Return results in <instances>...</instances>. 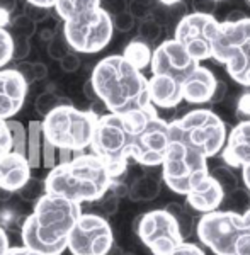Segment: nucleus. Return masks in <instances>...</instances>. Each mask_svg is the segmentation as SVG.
Listing matches in <instances>:
<instances>
[{
  "label": "nucleus",
  "mask_w": 250,
  "mask_h": 255,
  "mask_svg": "<svg viewBox=\"0 0 250 255\" xmlns=\"http://www.w3.org/2000/svg\"><path fill=\"white\" fill-rule=\"evenodd\" d=\"M169 143V123L150 104L128 114H102L90 151L108 165L114 180H120L128 170L129 160L145 168L162 167Z\"/></svg>",
  "instance_id": "obj_1"
},
{
  "label": "nucleus",
  "mask_w": 250,
  "mask_h": 255,
  "mask_svg": "<svg viewBox=\"0 0 250 255\" xmlns=\"http://www.w3.org/2000/svg\"><path fill=\"white\" fill-rule=\"evenodd\" d=\"M82 215L80 204L61 196L44 194L20 228L22 247L44 255H61L68 250V237Z\"/></svg>",
  "instance_id": "obj_2"
},
{
  "label": "nucleus",
  "mask_w": 250,
  "mask_h": 255,
  "mask_svg": "<svg viewBox=\"0 0 250 255\" xmlns=\"http://www.w3.org/2000/svg\"><path fill=\"white\" fill-rule=\"evenodd\" d=\"M96 94L111 114H128L151 104L148 79L123 55L102 58L90 75Z\"/></svg>",
  "instance_id": "obj_3"
},
{
  "label": "nucleus",
  "mask_w": 250,
  "mask_h": 255,
  "mask_svg": "<svg viewBox=\"0 0 250 255\" xmlns=\"http://www.w3.org/2000/svg\"><path fill=\"white\" fill-rule=\"evenodd\" d=\"M108 165L90 153H82L68 163H58L44 177L46 194L61 196L77 204L97 203L113 186Z\"/></svg>",
  "instance_id": "obj_4"
},
{
  "label": "nucleus",
  "mask_w": 250,
  "mask_h": 255,
  "mask_svg": "<svg viewBox=\"0 0 250 255\" xmlns=\"http://www.w3.org/2000/svg\"><path fill=\"white\" fill-rule=\"evenodd\" d=\"M170 141L179 143L189 153L213 158L227 145V125L211 109H194L169 123Z\"/></svg>",
  "instance_id": "obj_5"
},
{
  "label": "nucleus",
  "mask_w": 250,
  "mask_h": 255,
  "mask_svg": "<svg viewBox=\"0 0 250 255\" xmlns=\"http://www.w3.org/2000/svg\"><path fill=\"white\" fill-rule=\"evenodd\" d=\"M101 114L80 111L72 104L56 108L43 119V134L58 150L85 151L92 145Z\"/></svg>",
  "instance_id": "obj_6"
},
{
  "label": "nucleus",
  "mask_w": 250,
  "mask_h": 255,
  "mask_svg": "<svg viewBox=\"0 0 250 255\" xmlns=\"http://www.w3.org/2000/svg\"><path fill=\"white\" fill-rule=\"evenodd\" d=\"M213 60L225 65L232 80L250 89V17L220 22L213 44Z\"/></svg>",
  "instance_id": "obj_7"
},
{
  "label": "nucleus",
  "mask_w": 250,
  "mask_h": 255,
  "mask_svg": "<svg viewBox=\"0 0 250 255\" xmlns=\"http://www.w3.org/2000/svg\"><path fill=\"white\" fill-rule=\"evenodd\" d=\"M208 175V158L189 153L175 141L169 143L162 163V180L172 192L187 196Z\"/></svg>",
  "instance_id": "obj_8"
},
{
  "label": "nucleus",
  "mask_w": 250,
  "mask_h": 255,
  "mask_svg": "<svg viewBox=\"0 0 250 255\" xmlns=\"http://www.w3.org/2000/svg\"><path fill=\"white\" fill-rule=\"evenodd\" d=\"M61 31L70 44L72 51L92 55V53L102 51L111 43L114 24L113 17L101 7L97 12L84 19L63 22Z\"/></svg>",
  "instance_id": "obj_9"
},
{
  "label": "nucleus",
  "mask_w": 250,
  "mask_h": 255,
  "mask_svg": "<svg viewBox=\"0 0 250 255\" xmlns=\"http://www.w3.org/2000/svg\"><path fill=\"white\" fill-rule=\"evenodd\" d=\"M134 232L153 255H167L184 244L175 218L163 209H153L134 220Z\"/></svg>",
  "instance_id": "obj_10"
},
{
  "label": "nucleus",
  "mask_w": 250,
  "mask_h": 255,
  "mask_svg": "<svg viewBox=\"0 0 250 255\" xmlns=\"http://www.w3.org/2000/svg\"><path fill=\"white\" fill-rule=\"evenodd\" d=\"M242 228L244 215L225 209L201 216L196 226V235L215 255H232Z\"/></svg>",
  "instance_id": "obj_11"
},
{
  "label": "nucleus",
  "mask_w": 250,
  "mask_h": 255,
  "mask_svg": "<svg viewBox=\"0 0 250 255\" xmlns=\"http://www.w3.org/2000/svg\"><path fill=\"white\" fill-rule=\"evenodd\" d=\"M114 249V235L108 218L87 213L82 215L68 237L72 255H109Z\"/></svg>",
  "instance_id": "obj_12"
},
{
  "label": "nucleus",
  "mask_w": 250,
  "mask_h": 255,
  "mask_svg": "<svg viewBox=\"0 0 250 255\" xmlns=\"http://www.w3.org/2000/svg\"><path fill=\"white\" fill-rule=\"evenodd\" d=\"M220 22L215 15L189 12L174 29V39H177L187 53L199 63L213 58V44L218 36Z\"/></svg>",
  "instance_id": "obj_13"
},
{
  "label": "nucleus",
  "mask_w": 250,
  "mask_h": 255,
  "mask_svg": "<svg viewBox=\"0 0 250 255\" xmlns=\"http://www.w3.org/2000/svg\"><path fill=\"white\" fill-rule=\"evenodd\" d=\"M199 61L187 53L177 39H165L153 49L151 56V75H167L184 84L187 77L199 67Z\"/></svg>",
  "instance_id": "obj_14"
},
{
  "label": "nucleus",
  "mask_w": 250,
  "mask_h": 255,
  "mask_svg": "<svg viewBox=\"0 0 250 255\" xmlns=\"http://www.w3.org/2000/svg\"><path fill=\"white\" fill-rule=\"evenodd\" d=\"M29 84L15 68L0 70V119L9 121L26 104Z\"/></svg>",
  "instance_id": "obj_15"
},
{
  "label": "nucleus",
  "mask_w": 250,
  "mask_h": 255,
  "mask_svg": "<svg viewBox=\"0 0 250 255\" xmlns=\"http://www.w3.org/2000/svg\"><path fill=\"white\" fill-rule=\"evenodd\" d=\"M221 160L230 168H244L250 165V118L233 126L221 151Z\"/></svg>",
  "instance_id": "obj_16"
},
{
  "label": "nucleus",
  "mask_w": 250,
  "mask_h": 255,
  "mask_svg": "<svg viewBox=\"0 0 250 255\" xmlns=\"http://www.w3.org/2000/svg\"><path fill=\"white\" fill-rule=\"evenodd\" d=\"M220 79L210 68L199 65L182 84L184 101L191 104H213L216 89H218Z\"/></svg>",
  "instance_id": "obj_17"
},
{
  "label": "nucleus",
  "mask_w": 250,
  "mask_h": 255,
  "mask_svg": "<svg viewBox=\"0 0 250 255\" xmlns=\"http://www.w3.org/2000/svg\"><path fill=\"white\" fill-rule=\"evenodd\" d=\"M31 165L20 153L10 151L0 158V191L19 192L31 179Z\"/></svg>",
  "instance_id": "obj_18"
},
{
  "label": "nucleus",
  "mask_w": 250,
  "mask_h": 255,
  "mask_svg": "<svg viewBox=\"0 0 250 255\" xmlns=\"http://www.w3.org/2000/svg\"><path fill=\"white\" fill-rule=\"evenodd\" d=\"M225 196H227V192L218 184V180L213 179L210 174L204 180H201L198 186L192 187V191L186 196V199L187 206L192 211L208 215V213L218 211V208L225 201Z\"/></svg>",
  "instance_id": "obj_19"
},
{
  "label": "nucleus",
  "mask_w": 250,
  "mask_h": 255,
  "mask_svg": "<svg viewBox=\"0 0 250 255\" xmlns=\"http://www.w3.org/2000/svg\"><path fill=\"white\" fill-rule=\"evenodd\" d=\"M150 101L155 108L174 109L184 101L182 84L167 75H151L148 79Z\"/></svg>",
  "instance_id": "obj_20"
},
{
  "label": "nucleus",
  "mask_w": 250,
  "mask_h": 255,
  "mask_svg": "<svg viewBox=\"0 0 250 255\" xmlns=\"http://www.w3.org/2000/svg\"><path fill=\"white\" fill-rule=\"evenodd\" d=\"M162 191V174L157 175L155 172L145 170V174L133 179L129 184L128 197L133 203H150L157 199Z\"/></svg>",
  "instance_id": "obj_21"
},
{
  "label": "nucleus",
  "mask_w": 250,
  "mask_h": 255,
  "mask_svg": "<svg viewBox=\"0 0 250 255\" xmlns=\"http://www.w3.org/2000/svg\"><path fill=\"white\" fill-rule=\"evenodd\" d=\"M102 7L101 0H58L55 10L63 22L84 19Z\"/></svg>",
  "instance_id": "obj_22"
},
{
  "label": "nucleus",
  "mask_w": 250,
  "mask_h": 255,
  "mask_svg": "<svg viewBox=\"0 0 250 255\" xmlns=\"http://www.w3.org/2000/svg\"><path fill=\"white\" fill-rule=\"evenodd\" d=\"M27 162L31 168L43 167V121H29L27 125Z\"/></svg>",
  "instance_id": "obj_23"
},
{
  "label": "nucleus",
  "mask_w": 250,
  "mask_h": 255,
  "mask_svg": "<svg viewBox=\"0 0 250 255\" xmlns=\"http://www.w3.org/2000/svg\"><path fill=\"white\" fill-rule=\"evenodd\" d=\"M123 56H125V58L128 60L134 68H138L140 72H143L146 67H150L151 65L153 51H151L148 43L141 41L140 38H134L126 44L125 51H123Z\"/></svg>",
  "instance_id": "obj_24"
},
{
  "label": "nucleus",
  "mask_w": 250,
  "mask_h": 255,
  "mask_svg": "<svg viewBox=\"0 0 250 255\" xmlns=\"http://www.w3.org/2000/svg\"><path fill=\"white\" fill-rule=\"evenodd\" d=\"M187 14H189V12H187V5L184 3V0H180L177 3H172V5H165V3L157 2L153 12H151V17L157 20L162 27L174 24V29H175V26H177Z\"/></svg>",
  "instance_id": "obj_25"
},
{
  "label": "nucleus",
  "mask_w": 250,
  "mask_h": 255,
  "mask_svg": "<svg viewBox=\"0 0 250 255\" xmlns=\"http://www.w3.org/2000/svg\"><path fill=\"white\" fill-rule=\"evenodd\" d=\"M165 209L175 218V221H177V225H179V230H180V235L184 237V240L194 235V230L198 225L194 223V218H192V213L189 211V208L182 206L180 203H169L165 206Z\"/></svg>",
  "instance_id": "obj_26"
},
{
  "label": "nucleus",
  "mask_w": 250,
  "mask_h": 255,
  "mask_svg": "<svg viewBox=\"0 0 250 255\" xmlns=\"http://www.w3.org/2000/svg\"><path fill=\"white\" fill-rule=\"evenodd\" d=\"M7 126H9L10 136H12V151L24 155L27 158V138H29L27 126H24L22 123L15 121V119H9Z\"/></svg>",
  "instance_id": "obj_27"
},
{
  "label": "nucleus",
  "mask_w": 250,
  "mask_h": 255,
  "mask_svg": "<svg viewBox=\"0 0 250 255\" xmlns=\"http://www.w3.org/2000/svg\"><path fill=\"white\" fill-rule=\"evenodd\" d=\"M20 75L26 79L27 84H34V82H39L43 79H46L48 77V68L44 63H41V61H19L17 65L14 67Z\"/></svg>",
  "instance_id": "obj_28"
},
{
  "label": "nucleus",
  "mask_w": 250,
  "mask_h": 255,
  "mask_svg": "<svg viewBox=\"0 0 250 255\" xmlns=\"http://www.w3.org/2000/svg\"><path fill=\"white\" fill-rule=\"evenodd\" d=\"M65 104H70V102L65 101V99H61L58 94H55L53 90H44L43 94H39V96L36 97L34 109H36V113H39L41 116L46 118L48 114L53 113L56 108L65 106Z\"/></svg>",
  "instance_id": "obj_29"
},
{
  "label": "nucleus",
  "mask_w": 250,
  "mask_h": 255,
  "mask_svg": "<svg viewBox=\"0 0 250 255\" xmlns=\"http://www.w3.org/2000/svg\"><path fill=\"white\" fill-rule=\"evenodd\" d=\"M17 206H5L0 209V226H2L3 230H10V232H14V230H19L22 228L24 221H26L27 216H24L22 213H19L17 209H15Z\"/></svg>",
  "instance_id": "obj_30"
},
{
  "label": "nucleus",
  "mask_w": 250,
  "mask_h": 255,
  "mask_svg": "<svg viewBox=\"0 0 250 255\" xmlns=\"http://www.w3.org/2000/svg\"><path fill=\"white\" fill-rule=\"evenodd\" d=\"M163 27L157 22L153 17H148L145 20H140L138 24V38L148 44H153L160 39Z\"/></svg>",
  "instance_id": "obj_31"
},
{
  "label": "nucleus",
  "mask_w": 250,
  "mask_h": 255,
  "mask_svg": "<svg viewBox=\"0 0 250 255\" xmlns=\"http://www.w3.org/2000/svg\"><path fill=\"white\" fill-rule=\"evenodd\" d=\"M211 177L215 180H218V184L221 187H223V191L227 192H232L235 191L237 187H239V184H237V177L233 174V170L230 167H227L223 163V165H216L215 168H211L210 170Z\"/></svg>",
  "instance_id": "obj_32"
},
{
  "label": "nucleus",
  "mask_w": 250,
  "mask_h": 255,
  "mask_svg": "<svg viewBox=\"0 0 250 255\" xmlns=\"http://www.w3.org/2000/svg\"><path fill=\"white\" fill-rule=\"evenodd\" d=\"M19 197L26 203H38V201L46 194V187H44V180H39L36 177H31L29 182L26 184L20 191L17 192Z\"/></svg>",
  "instance_id": "obj_33"
},
{
  "label": "nucleus",
  "mask_w": 250,
  "mask_h": 255,
  "mask_svg": "<svg viewBox=\"0 0 250 255\" xmlns=\"http://www.w3.org/2000/svg\"><path fill=\"white\" fill-rule=\"evenodd\" d=\"M68 53H72V48H70V44H68L67 38H65L63 31L60 29L50 41H48V55H50L53 60L61 61Z\"/></svg>",
  "instance_id": "obj_34"
},
{
  "label": "nucleus",
  "mask_w": 250,
  "mask_h": 255,
  "mask_svg": "<svg viewBox=\"0 0 250 255\" xmlns=\"http://www.w3.org/2000/svg\"><path fill=\"white\" fill-rule=\"evenodd\" d=\"M242 215H244V228L237 238L232 255H250V208L245 209Z\"/></svg>",
  "instance_id": "obj_35"
},
{
  "label": "nucleus",
  "mask_w": 250,
  "mask_h": 255,
  "mask_svg": "<svg viewBox=\"0 0 250 255\" xmlns=\"http://www.w3.org/2000/svg\"><path fill=\"white\" fill-rule=\"evenodd\" d=\"M14 60V36L7 27H0V70Z\"/></svg>",
  "instance_id": "obj_36"
},
{
  "label": "nucleus",
  "mask_w": 250,
  "mask_h": 255,
  "mask_svg": "<svg viewBox=\"0 0 250 255\" xmlns=\"http://www.w3.org/2000/svg\"><path fill=\"white\" fill-rule=\"evenodd\" d=\"M157 2L158 0H129L128 10L134 19L145 20L151 17V12H153Z\"/></svg>",
  "instance_id": "obj_37"
},
{
  "label": "nucleus",
  "mask_w": 250,
  "mask_h": 255,
  "mask_svg": "<svg viewBox=\"0 0 250 255\" xmlns=\"http://www.w3.org/2000/svg\"><path fill=\"white\" fill-rule=\"evenodd\" d=\"M36 26L38 24L34 22L32 19L27 17L26 14H20L17 17L12 19L10 27H12V34H19V36H26V38H31L36 31Z\"/></svg>",
  "instance_id": "obj_38"
},
{
  "label": "nucleus",
  "mask_w": 250,
  "mask_h": 255,
  "mask_svg": "<svg viewBox=\"0 0 250 255\" xmlns=\"http://www.w3.org/2000/svg\"><path fill=\"white\" fill-rule=\"evenodd\" d=\"M250 192L247 191V189H240V187H237L235 191H232V192H228L227 196H225V201L227 203H230L228 206L230 208H245V209H249V203H250ZM223 201V203H225Z\"/></svg>",
  "instance_id": "obj_39"
},
{
  "label": "nucleus",
  "mask_w": 250,
  "mask_h": 255,
  "mask_svg": "<svg viewBox=\"0 0 250 255\" xmlns=\"http://www.w3.org/2000/svg\"><path fill=\"white\" fill-rule=\"evenodd\" d=\"M97 203H99V209H101V213H102L101 216L109 218V216H113L114 213L118 211V206H120V197H118V196L114 194V192L109 189L108 194L102 197V199L97 201Z\"/></svg>",
  "instance_id": "obj_40"
},
{
  "label": "nucleus",
  "mask_w": 250,
  "mask_h": 255,
  "mask_svg": "<svg viewBox=\"0 0 250 255\" xmlns=\"http://www.w3.org/2000/svg\"><path fill=\"white\" fill-rule=\"evenodd\" d=\"M56 158H58V148L44 138V141H43V168L53 170V168L58 165V163H56Z\"/></svg>",
  "instance_id": "obj_41"
},
{
  "label": "nucleus",
  "mask_w": 250,
  "mask_h": 255,
  "mask_svg": "<svg viewBox=\"0 0 250 255\" xmlns=\"http://www.w3.org/2000/svg\"><path fill=\"white\" fill-rule=\"evenodd\" d=\"M14 36V60H20L24 61V58H27L31 51V44L29 39L26 36H19V34H12Z\"/></svg>",
  "instance_id": "obj_42"
},
{
  "label": "nucleus",
  "mask_w": 250,
  "mask_h": 255,
  "mask_svg": "<svg viewBox=\"0 0 250 255\" xmlns=\"http://www.w3.org/2000/svg\"><path fill=\"white\" fill-rule=\"evenodd\" d=\"M10 151H12V136H10L9 126H7V121L0 119V158L5 157Z\"/></svg>",
  "instance_id": "obj_43"
},
{
  "label": "nucleus",
  "mask_w": 250,
  "mask_h": 255,
  "mask_svg": "<svg viewBox=\"0 0 250 255\" xmlns=\"http://www.w3.org/2000/svg\"><path fill=\"white\" fill-rule=\"evenodd\" d=\"M113 24H114V31H120V32H129L133 31L134 24H136V19L128 12L125 14H120L116 17H113Z\"/></svg>",
  "instance_id": "obj_44"
},
{
  "label": "nucleus",
  "mask_w": 250,
  "mask_h": 255,
  "mask_svg": "<svg viewBox=\"0 0 250 255\" xmlns=\"http://www.w3.org/2000/svg\"><path fill=\"white\" fill-rule=\"evenodd\" d=\"M102 2V9H104L111 17H116L120 14L128 12V3L126 0H101Z\"/></svg>",
  "instance_id": "obj_45"
},
{
  "label": "nucleus",
  "mask_w": 250,
  "mask_h": 255,
  "mask_svg": "<svg viewBox=\"0 0 250 255\" xmlns=\"http://www.w3.org/2000/svg\"><path fill=\"white\" fill-rule=\"evenodd\" d=\"M15 10V0H0V27L10 26V14Z\"/></svg>",
  "instance_id": "obj_46"
},
{
  "label": "nucleus",
  "mask_w": 250,
  "mask_h": 255,
  "mask_svg": "<svg viewBox=\"0 0 250 255\" xmlns=\"http://www.w3.org/2000/svg\"><path fill=\"white\" fill-rule=\"evenodd\" d=\"M235 114L240 118V121H245V119L250 118V90L245 94H242L240 99L237 101Z\"/></svg>",
  "instance_id": "obj_47"
},
{
  "label": "nucleus",
  "mask_w": 250,
  "mask_h": 255,
  "mask_svg": "<svg viewBox=\"0 0 250 255\" xmlns=\"http://www.w3.org/2000/svg\"><path fill=\"white\" fill-rule=\"evenodd\" d=\"M50 10L51 9H43V7H36V5H29V3H27L24 14H26L29 19L34 20L36 24H41L43 20H46L50 17Z\"/></svg>",
  "instance_id": "obj_48"
},
{
  "label": "nucleus",
  "mask_w": 250,
  "mask_h": 255,
  "mask_svg": "<svg viewBox=\"0 0 250 255\" xmlns=\"http://www.w3.org/2000/svg\"><path fill=\"white\" fill-rule=\"evenodd\" d=\"M60 67H61V70H63V72H67V73L77 72V70H79V67H80L79 53H75V51L68 53V55L60 61Z\"/></svg>",
  "instance_id": "obj_49"
},
{
  "label": "nucleus",
  "mask_w": 250,
  "mask_h": 255,
  "mask_svg": "<svg viewBox=\"0 0 250 255\" xmlns=\"http://www.w3.org/2000/svg\"><path fill=\"white\" fill-rule=\"evenodd\" d=\"M216 5H218V3H216L215 0H192V12L213 15L216 10Z\"/></svg>",
  "instance_id": "obj_50"
},
{
  "label": "nucleus",
  "mask_w": 250,
  "mask_h": 255,
  "mask_svg": "<svg viewBox=\"0 0 250 255\" xmlns=\"http://www.w3.org/2000/svg\"><path fill=\"white\" fill-rule=\"evenodd\" d=\"M167 255H206V254H204L203 249H199V245L187 244V242H184V244L179 245L177 249L174 250V252H170V254H167Z\"/></svg>",
  "instance_id": "obj_51"
},
{
  "label": "nucleus",
  "mask_w": 250,
  "mask_h": 255,
  "mask_svg": "<svg viewBox=\"0 0 250 255\" xmlns=\"http://www.w3.org/2000/svg\"><path fill=\"white\" fill-rule=\"evenodd\" d=\"M10 249L12 247H10V242H9V235H7L5 230L0 226V255H7Z\"/></svg>",
  "instance_id": "obj_52"
},
{
  "label": "nucleus",
  "mask_w": 250,
  "mask_h": 255,
  "mask_svg": "<svg viewBox=\"0 0 250 255\" xmlns=\"http://www.w3.org/2000/svg\"><path fill=\"white\" fill-rule=\"evenodd\" d=\"M84 96L87 97L89 101H92V102H101L99 97H97V94H96V89H94L92 82H90V79L84 84Z\"/></svg>",
  "instance_id": "obj_53"
},
{
  "label": "nucleus",
  "mask_w": 250,
  "mask_h": 255,
  "mask_svg": "<svg viewBox=\"0 0 250 255\" xmlns=\"http://www.w3.org/2000/svg\"><path fill=\"white\" fill-rule=\"evenodd\" d=\"M26 2L29 3V5L43 7V9H53L58 0H26Z\"/></svg>",
  "instance_id": "obj_54"
},
{
  "label": "nucleus",
  "mask_w": 250,
  "mask_h": 255,
  "mask_svg": "<svg viewBox=\"0 0 250 255\" xmlns=\"http://www.w3.org/2000/svg\"><path fill=\"white\" fill-rule=\"evenodd\" d=\"M7 255H44V254L32 252V250L26 249V247H12Z\"/></svg>",
  "instance_id": "obj_55"
},
{
  "label": "nucleus",
  "mask_w": 250,
  "mask_h": 255,
  "mask_svg": "<svg viewBox=\"0 0 250 255\" xmlns=\"http://www.w3.org/2000/svg\"><path fill=\"white\" fill-rule=\"evenodd\" d=\"M245 17H249L245 12H242V10H232L230 14L227 15V19L225 20H230V22H235V20H242V19H245Z\"/></svg>",
  "instance_id": "obj_56"
},
{
  "label": "nucleus",
  "mask_w": 250,
  "mask_h": 255,
  "mask_svg": "<svg viewBox=\"0 0 250 255\" xmlns=\"http://www.w3.org/2000/svg\"><path fill=\"white\" fill-rule=\"evenodd\" d=\"M242 179H244V184H245V189L250 192V165L242 168Z\"/></svg>",
  "instance_id": "obj_57"
},
{
  "label": "nucleus",
  "mask_w": 250,
  "mask_h": 255,
  "mask_svg": "<svg viewBox=\"0 0 250 255\" xmlns=\"http://www.w3.org/2000/svg\"><path fill=\"white\" fill-rule=\"evenodd\" d=\"M160 3H165V5H172V3H177L180 0H158Z\"/></svg>",
  "instance_id": "obj_58"
},
{
  "label": "nucleus",
  "mask_w": 250,
  "mask_h": 255,
  "mask_svg": "<svg viewBox=\"0 0 250 255\" xmlns=\"http://www.w3.org/2000/svg\"><path fill=\"white\" fill-rule=\"evenodd\" d=\"M123 255H133V254H131V252H123Z\"/></svg>",
  "instance_id": "obj_59"
},
{
  "label": "nucleus",
  "mask_w": 250,
  "mask_h": 255,
  "mask_svg": "<svg viewBox=\"0 0 250 255\" xmlns=\"http://www.w3.org/2000/svg\"><path fill=\"white\" fill-rule=\"evenodd\" d=\"M215 2H216V3H218V2H223V0H215Z\"/></svg>",
  "instance_id": "obj_60"
},
{
  "label": "nucleus",
  "mask_w": 250,
  "mask_h": 255,
  "mask_svg": "<svg viewBox=\"0 0 250 255\" xmlns=\"http://www.w3.org/2000/svg\"><path fill=\"white\" fill-rule=\"evenodd\" d=\"M247 2H249V3H250V0H247Z\"/></svg>",
  "instance_id": "obj_61"
}]
</instances>
